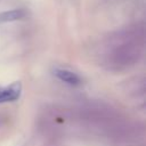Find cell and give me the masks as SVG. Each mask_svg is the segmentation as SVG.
<instances>
[{"instance_id":"3957f363","label":"cell","mask_w":146,"mask_h":146,"mask_svg":"<svg viewBox=\"0 0 146 146\" xmlns=\"http://www.w3.org/2000/svg\"><path fill=\"white\" fill-rule=\"evenodd\" d=\"M25 16V11L23 9H11L7 11L0 13V23H8L14 22L23 18Z\"/></svg>"},{"instance_id":"7a4b0ae2","label":"cell","mask_w":146,"mask_h":146,"mask_svg":"<svg viewBox=\"0 0 146 146\" xmlns=\"http://www.w3.org/2000/svg\"><path fill=\"white\" fill-rule=\"evenodd\" d=\"M54 74L63 82L71 84V86H78L81 82V79L79 78V75L70 70H65V68H56L54 71Z\"/></svg>"},{"instance_id":"6da1fadb","label":"cell","mask_w":146,"mask_h":146,"mask_svg":"<svg viewBox=\"0 0 146 146\" xmlns=\"http://www.w3.org/2000/svg\"><path fill=\"white\" fill-rule=\"evenodd\" d=\"M22 94V83L15 81L9 86L0 87V104L11 103L17 100Z\"/></svg>"}]
</instances>
